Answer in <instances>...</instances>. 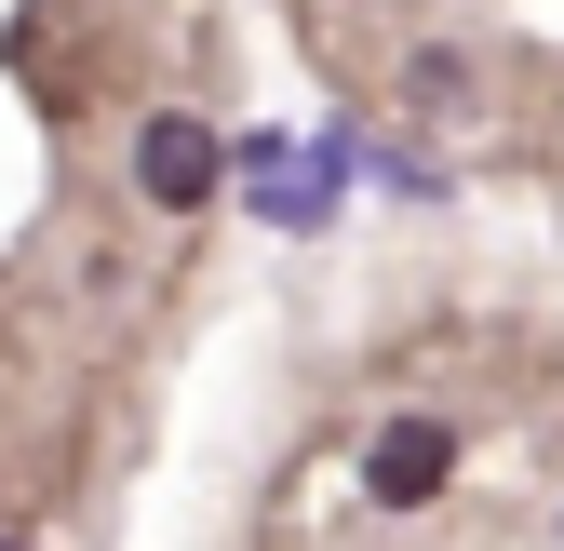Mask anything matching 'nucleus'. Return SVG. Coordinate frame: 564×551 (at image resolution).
<instances>
[{
	"label": "nucleus",
	"instance_id": "obj_1",
	"mask_svg": "<svg viewBox=\"0 0 564 551\" xmlns=\"http://www.w3.org/2000/svg\"><path fill=\"white\" fill-rule=\"evenodd\" d=\"M229 175H242V202H256L269 229H336L349 149H336V134H242V149H229Z\"/></svg>",
	"mask_w": 564,
	"mask_h": 551
},
{
	"label": "nucleus",
	"instance_id": "obj_2",
	"mask_svg": "<svg viewBox=\"0 0 564 551\" xmlns=\"http://www.w3.org/2000/svg\"><path fill=\"white\" fill-rule=\"evenodd\" d=\"M134 188L175 202V216H188V202H216V188H229V134H216V121H188V108H162L149 134H134Z\"/></svg>",
	"mask_w": 564,
	"mask_h": 551
},
{
	"label": "nucleus",
	"instance_id": "obj_3",
	"mask_svg": "<svg viewBox=\"0 0 564 551\" xmlns=\"http://www.w3.org/2000/svg\"><path fill=\"white\" fill-rule=\"evenodd\" d=\"M444 471H457V431L444 418H390L364 444V498L377 511H416V498H444Z\"/></svg>",
	"mask_w": 564,
	"mask_h": 551
},
{
	"label": "nucleus",
	"instance_id": "obj_4",
	"mask_svg": "<svg viewBox=\"0 0 564 551\" xmlns=\"http://www.w3.org/2000/svg\"><path fill=\"white\" fill-rule=\"evenodd\" d=\"M0 551H14V538H0Z\"/></svg>",
	"mask_w": 564,
	"mask_h": 551
}]
</instances>
